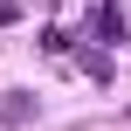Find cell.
Returning a JSON list of instances; mask_svg holds the SVG:
<instances>
[{"label":"cell","mask_w":131,"mask_h":131,"mask_svg":"<svg viewBox=\"0 0 131 131\" xmlns=\"http://www.w3.org/2000/svg\"><path fill=\"white\" fill-rule=\"evenodd\" d=\"M35 117H41V104H35V97H28V90H0V124H35Z\"/></svg>","instance_id":"6da1fadb"},{"label":"cell","mask_w":131,"mask_h":131,"mask_svg":"<svg viewBox=\"0 0 131 131\" xmlns=\"http://www.w3.org/2000/svg\"><path fill=\"white\" fill-rule=\"evenodd\" d=\"M76 62H83V69H90V83H111V55H104V48H83V55H76Z\"/></svg>","instance_id":"3957f363"},{"label":"cell","mask_w":131,"mask_h":131,"mask_svg":"<svg viewBox=\"0 0 131 131\" xmlns=\"http://www.w3.org/2000/svg\"><path fill=\"white\" fill-rule=\"evenodd\" d=\"M124 117H131V111H124Z\"/></svg>","instance_id":"277c9868"},{"label":"cell","mask_w":131,"mask_h":131,"mask_svg":"<svg viewBox=\"0 0 131 131\" xmlns=\"http://www.w3.org/2000/svg\"><path fill=\"white\" fill-rule=\"evenodd\" d=\"M97 41H124V7L117 0H97Z\"/></svg>","instance_id":"7a4b0ae2"}]
</instances>
